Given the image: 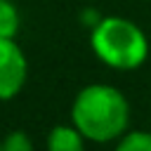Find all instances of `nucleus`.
<instances>
[{
  "label": "nucleus",
  "instance_id": "obj_1",
  "mask_svg": "<svg viewBox=\"0 0 151 151\" xmlns=\"http://www.w3.org/2000/svg\"><path fill=\"white\" fill-rule=\"evenodd\" d=\"M127 101L111 85H90L80 90L73 101V123L83 137L94 142H109L123 134L127 127Z\"/></svg>",
  "mask_w": 151,
  "mask_h": 151
},
{
  "label": "nucleus",
  "instance_id": "obj_2",
  "mask_svg": "<svg viewBox=\"0 0 151 151\" xmlns=\"http://www.w3.org/2000/svg\"><path fill=\"white\" fill-rule=\"evenodd\" d=\"M92 50L113 68H137L149 54V42L137 24L123 17H106L92 31Z\"/></svg>",
  "mask_w": 151,
  "mask_h": 151
},
{
  "label": "nucleus",
  "instance_id": "obj_3",
  "mask_svg": "<svg viewBox=\"0 0 151 151\" xmlns=\"http://www.w3.org/2000/svg\"><path fill=\"white\" fill-rule=\"evenodd\" d=\"M26 80V59L12 38H0V99H12Z\"/></svg>",
  "mask_w": 151,
  "mask_h": 151
},
{
  "label": "nucleus",
  "instance_id": "obj_4",
  "mask_svg": "<svg viewBox=\"0 0 151 151\" xmlns=\"http://www.w3.org/2000/svg\"><path fill=\"white\" fill-rule=\"evenodd\" d=\"M47 149L50 151H83V132L78 127L59 125L50 132Z\"/></svg>",
  "mask_w": 151,
  "mask_h": 151
},
{
  "label": "nucleus",
  "instance_id": "obj_5",
  "mask_svg": "<svg viewBox=\"0 0 151 151\" xmlns=\"http://www.w3.org/2000/svg\"><path fill=\"white\" fill-rule=\"evenodd\" d=\"M19 31V12L12 2L0 0V38H14Z\"/></svg>",
  "mask_w": 151,
  "mask_h": 151
},
{
  "label": "nucleus",
  "instance_id": "obj_6",
  "mask_svg": "<svg viewBox=\"0 0 151 151\" xmlns=\"http://www.w3.org/2000/svg\"><path fill=\"white\" fill-rule=\"evenodd\" d=\"M116 151H151V132H130Z\"/></svg>",
  "mask_w": 151,
  "mask_h": 151
},
{
  "label": "nucleus",
  "instance_id": "obj_7",
  "mask_svg": "<svg viewBox=\"0 0 151 151\" xmlns=\"http://www.w3.org/2000/svg\"><path fill=\"white\" fill-rule=\"evenodd\" d=\"M2 151H33V146H31L28 134L21 132V130H17V132H9V134L5 137Z\"/></svg>",
  "mask_w": 151,
  "mask_h": 151
},
{
  "label": "nucleus",
  "instance_id": "obj_8",
  "mask_svg": "<svg viewBox=\"0 0 151 151\" xmlns=\"http://www.w3.org/2000/svg\"><path fill=\"white\" fill-rule=\"evenodd\" d=\"M0 151H2V144H0Z\"/></svg>",
  "mask_w": 151,
  "mask_h": 151
}]
</instances>
